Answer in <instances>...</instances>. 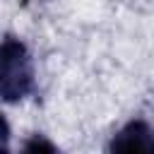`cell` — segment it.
I'll return each mask as SVG.
<instances>
[{
	"mask_svg": "<svg viewBox=\"0 0 154 154\" xmlns=\"http://www.w3.org/2000/svg\"><path fill=\"white\" fill-rule=\"evenodd\" d=\"M111 152H154V128L144 120H130L113 135Z\"/></svg>",
	"mask_w": 154,
	"mask_h": 154,
	"instance_id": "2",
	"label": "cell"
},
{
	"mask_svg": "<svg viewBox=\"0 0 154 154\" xmlns=\"http://www.w3.org/2000/svg\"><path fill=\"white\" fill-rule=\"evenodd\" d=\"M7 144H10V125H7V120L0 113V152H5Z\"/></svg>",
	"mask_w": 154,
	"mask_h": 154,
	"instance_id": "4",
	"label": "cell"
},
{
	"mask_svg": "<svg viewBox=\"0 0 154 154\" xmlns=\"http://www.w3.org/2000/svg\"><path fill=\"white\" fill-rule=\"evenodd\" d=\"M26 152H36V149H46V152H55V147L51 144V142H46L43 137H34L31 142H26V147H24Z\"/></svg>",
	"mask_w": 154,
	"mask_h": 154,
	"instance_id": "3",
	"label": "cell"
},
{
	"mask_svg": "<svg viewBox=\"0 0 154 154\" xmlns=\"http://www.w3.org/2000/svg\"><path fill=\"white\" fill-rule=\"evenodd\" d=\"M34 91V63L26 46L17 36L0 41V96L19 101Z\"/></svg>",
	"mask_w": 154,
	"mask_h": 154,
	"instance_id": "1",
	"label": "cell"
}]
</instances>
